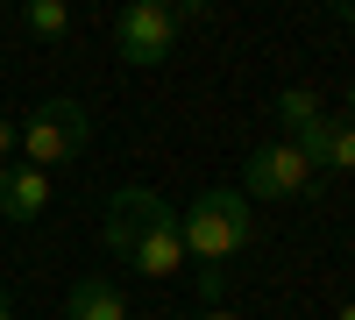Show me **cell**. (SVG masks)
I'll list each match as a JSON object with an SVG mask.
<instances>
[{
    "mask_svg": "<svg viewBox=\"0 0 355 320\" xmlns=\"http://www.w3.org/2000/svg\"><path fill=\"white\" fill-rule=\"evenodd\" d=\"M107 249L121 256V264L135 271V278H157V285H171V278H185V228H178V207L164 192H150V185H121L107 199Z\"/></svg>",
    "mask_w": 355,
    "mask_h": 320,
    "instance_id": "cell-1",
    "label": "cell"
},
{
    "mask_svg": "<svg viewBox=\"0 0 355 320\" xmlns=\"http://www.w3.org/2000/svg\"><path fill=\"white\" fill-rule=\"evenodd\" d=\"M178 228H185V256L199 271H227V256H242L256 242V207L242 199V185H206L178 214Z\"/></svg>",
    "mask_w": 355,
    "mask_h": 320,
    "instance_id": "cell-2",
    "label": "cell"
},
{
    "mask_svg": "<svg viewBox=\"0 0 355 320\" xmlns=\"http://www.w3.org/2000/svg\"><path fill=\"white\" fill-rule=\"evenodd\" d=\"M85 142H93V114H85L78 100H43L36 114L21 121V164H36V171H57V164H71L85 157Z\"/></svg>",
    "mask_w": 355,
    "mask_h": 320,
    "instance_id": "cell-3",
    "label": "cell"
},
{
    "mask_svg": "<svg viewBox=\"0 0 355 320\" xmlns=\"http://www.w3.org/2000/svg\"><path fill=\"white\" fill-rule=\"evenodd\" d=\"M306 192H320V171L306 164V150L299 142H263V150H249V164H242V199L256 207V199H306Z\"/></svg>",
    "mask_w": 355,
    "mask_h": 320,
    "instance_id": "cell-4",
    "label": "cell"
},
{
    "mask_svg": "<svg viewBox=\"0 0 355 320\" xmlns=\"http://www.w3.org/2000/svg\"><path fill=\"white\" fill-rule=\"evenodd\" d=\"M114 50H121V65H135V71L164 65V57L178 50V15H171V0H128V8L114 15Z\"/></svg>",
    "mask_w": 355,
    "mask_h": 320,
    "instance_id": "cell-5",
    "label": "cell"
},
{
    "mask_svg": "<svg viewBox=\"0 0 355 320\" xmlns=\"http://www.w3.org/2000/svg\"><path fill=\"white\" fill-rule=\"evenodd\" d=\"M270 114H277L284 142H299V150H306V164H313V171L327 164V107H320V93L291 85V93H277V100H270ZM320 178H327V171H320Z\"/></svg>",
    "mask_w": 355,
    "mask_h": 320,
    "instance_id": "cell-6",
    "label": "cell"
},
{
    "mask_svg": "<svg viewBox=\"0 0 355 320\" xmlns=\"http://www.w3.org/2000/svg\"><path fill=\"white\" fill-rule=\"evenodd\" d=\"M43 207H50V171H36V164H0V221L28 228V221H43Z\"/></svg>",
    "mask_w": 355,
    "mask_h": 320,
    "instance_id": "cell-7",
    "label": "cell"
},
{
    "mask_svg": "<svg viewBox=\"0 0 355 320\" xmlns=\"http://www.w3.org/2000/svg\"><path fill=\"white\" fill-rule=\"evenodd\" d=\"M64 320H135V313H128V299H121V285L78 278L71 292H64Z\"/></svg>",
    "mask_w": 355,
    "mask_h": 320,
    "instance_id": "cell-8",
    "label": "cell"
},
{
    "mask_svg": "<svg viewBox=\"0 0 355 320\" xmlns=\"http://www.w3.org/2000/svg\"><path fill=\"white\" fill-rule=\"evenodd\" d=\"M21 28H28V36H64V28H71V8H64V0H28V8H21Z\"/></svg>",
    "mask_w": 355,
    "mask_h": 320,
    "instance_id": "cell-9",
    "label": "cell"
},
{
    "mask_svg": "<svg viewBox=\"0 0 355 320\" xmlns=\"http://www.w3.org/2000/svg\"><path fill=\"white\" fill-rule=\"evenodd\" d=\"M320 171H355V121L348 114H327V164Z\"/></svg>",
    "mask_w": 355,
    "mask_h": 320,
    "instance_id": "cell-10",
    "label": "cell"
},
{
    "mask_svg": "<svg viewBox=\"0 0 355 320\" xmlns=\"http://www.w3.org/2000/svg\"><path fill=\"white\" fill-rule=\"evenodd\" d=\"M192 292H199V313H214V306H227V271H192Z\"/></svg>",
    "mask_w": 355,
    "mask_h": 320,
    "instance_id": "cell-11",
    "label": "cell"
},
{
    "mask_svg": "<svg viewBox=\"0 0 355 320\" xmlns=\"http://www.w3.org/2000/svg\"><path fill=\"white\" fill-rule=\"evenodd\" d=\"M15 142H21V121H8V114H0V164L15 157Z\"/></svg>",
    "mask_w": 355,
    "mask_h": 320,
    "instance_id": "cell-12",
    "label": "cell"
},
{
    "mask_svg": "<svg viewBox=\"0 0 355 320\" xmlns=\"http://www.w3.org/2000/svg\"><path fill=\"white\" fill-rule=\"evenodd\" d=\"M192 320H242V313H234V306H214V313H192Z\"/></svg>",
    "mask_w": 355,
    "mask_h": 320,
    "instance_id": "cell-13",
    "label": "cell"
},
{
    "mask_svg": "<svg viewBox=\"0 0 355 320\" xmlns=\"http://www.w3.org/2000/svg\"><path fill=\"white\" fill-rule=\"evenodd\" d=\"M327 15H341V22H355V0H334V8Z\"/></svg>",
    "mask_w": 355,
    "mask_h": 320,
    "instance_id": "cell-14",
    "label": "cell"
},
{
    "mask_svg": "<svg viewBox=\"0 0 355 320\" xmlns=\"http://www.w3.org/2000/svg\"><path fill=\"white\" fill-rule=\"evenodd\" d=\"M0 320H15V299H8V285H0Z\"/></svg>",
    "mask_w": 355,
    "mask_h": 320,
    "instance_id": "cell-15",
    "label": "cell"
},
{
    "mask_svg": "<svg viewBox=\"0 0 355 320\" xmlns=\"http://www.w3.org/2000/svg\"><path fill=\"white\" fill-rule=\"evenodd\" d=\"M334 320H355V299H348V306H341V313H334Z\"/></svg>",
    "mask_w": 355,
    "mask_h": 320,
    "instance_id": "cell-16",
    "label": "cell"
},
{
    "mask_svg": "<svg viewBox=\"0 0 355 320\" xmlns=\"http://www.w3.org/2000/svg\"><path fill=\"white\" fill-rule=\"evenodd\" d=\"M142 320H157V313H142Z\"/></svg>",
    "mask_w": 355,
    "mask_h": 320,
    "instance_id": "cell-17",
    "label": "cell"
}]
</instances>
